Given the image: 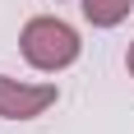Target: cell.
<instances>
[{
    "instance_id": "cell-1",
    "label": "cell",
    "mask_w": 134,
    "mask_h": 134,
    "mask_svg": "<svg viewBox=\"0 0 134 134\" xmlns=\"http://www.w3.org/2000/svg\"><path fill=\"white\" fill-rule=\"evenodd\" d=\"M19 51L37 74H65L83 55V37L60 14H32L23 23V32H19Z\"/></svg>"
},
{
    "instance_id": "cell-2",
    "label": "cell",
    "mask_w": 134,
    "mask_h": 134,
    "mask_svg": "<svg viewBox=\"0 0 134 134\" xmlns=\"http://www.w3.org/2000/svg\"><path fill=\"white\" fill-rule=\"evenodd\" d=\"M55 102H60L55 83H32V79L0 74V120H37Z\"/></svg>"
},
{
    "instance_id": "cell-3",
    "label": "cell",
    "mask_w": 134,
    "mask_h": 134,
    "mask_svg": "<svg viewBox=\"0 0 134 134\" xmlns=\"http://www.w3.org/2000/svg\"><path fill=\"white\" fill-rule=\"evenodd\" d=\"M79 9H83V19L93 28H120L125 19H130V9H134V0H79Z\"/></svg>"
},
{
    "instance_id": "cell-4",
    "label": "cell",
    "mask_w": 134,
    "mask_h": 134,
    "mask_svg": "<svg viewBox=\"0 0 134 134\" xmlns=\"http://www.w3.org/2000/svg\"><path fill=\"white\" fill-rule=\"evenodd\" d=\"M125 69H130V79H134V42H130V51H125Z\"/></svg>"
}]
</instances>
